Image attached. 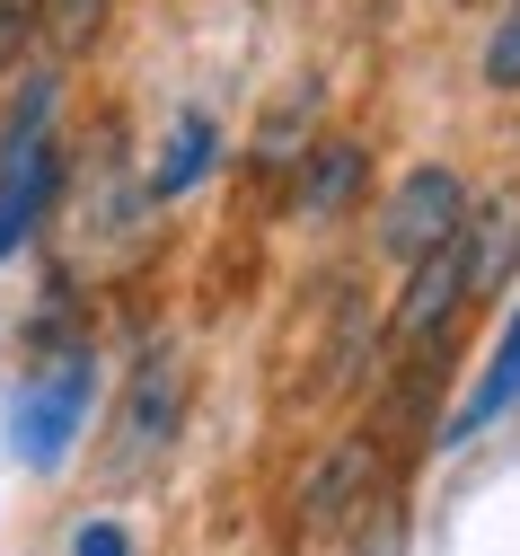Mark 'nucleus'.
<instances>
[{"label":"nucleus","mask_w":520,"mask_h":556,"mask_svg":"<svg viewBox=\"0 0 520 556\" xmlns=\"http://www.w3.org/2000/svg\"><path fill=\"white\" fill-rule=\"evenodd\" d=\"M115 27V0H27V36L45 45V62H80L98 53Z\"/></svg>","instance_id":"1a4fd4ad"},{"label":"nucleus","mask_w":520,"mask_h":556,"mask_svg":"<svg viewBox=\"0 0 520 556\" xmlns=\"http://www.w3.org/2000/svg\"><path fill=\"white\" fill-rule=\"evenodd\" d=\"M459 301H468V248L451 239V248H432L423 265H406V292H397V309H389V354L432 344L441 327L459 318Z\"/></svg>","instance_id":"39448f33"},{"label":"nucleus","mask_w":520,"mask_h":556,"mask_svg":"<svg viewBox=\"0 0 520 556\" xmlns=\"http://www.w3.org/2000/svg\"><path fill=\"white\" fill-rule=\"evenodd\" d=\"M71 556H132V530L124 521H89L80 539H71Z\"/></svg>","instance_id":"f8f14e48"},{"label":"nucleus","mask_w":520,"mask_h":556,"mask_svg":"<svg viewBox=\"0 0 520 556\" xmlns=\"http://www.w3.org/2000/svg\"><path fill=\"white\" fill-rule=\"evenodd\" d=\"M485 89H520V0L494 18V36H485Z\"/></svg>","instance_id":"9b49d317"},{"label":"nucleus","mask_w":520,"mask_h":556,"mask_svg":"<svg viewBox=\"0 0 520 556\" xmlns=\"http://www.w3.org/2000/svg\"><path fill=\"white\" fill-rule=\"evenodd\" d=\"M511 397H520V318L503 327V344H494V363H485V380H477V389L459 397V415H451V433H441V442H451V451H459V442H477V433L494 425V415H503Z\"/></svg>","instance_id":"9d476101"},{"label":"nucleus","mask_w":520,"mask_h":556,"mask_svg":"<svg viewBox=\"0 0 520 556\" xmlns=\"http://www.w3.org/2000/svg\"><path fill=\"white\" fill-rule=\"evenodd\" d=\"M212 160H220V124L186 106V115L168 124V142H160L151 177H141V194H160V203H177L186 186H203V177H212Z\"/></svg>","instance_id":"6e6552de"},{"label":"nucleus","mask_w":520,"mask_h":556,"mask_svg":"<svg viewBox=\"0 0 520 556\" xmlns=\"http://www.w3.org/2000/svg\"><path fill=\"white\" fill-rule=\"evenodd\" d=\"M89 397H98V363H89V354L45 363V371L18 389V406H10V451H18L27 468H62L71 442H80V425H89Z\"/></svg>","instance_id":"f03ea898"},{"label":"nucleus","mask_w":520,"mask_h":556,"mask_svg":"<svg viewBox=\"0 0 520 556\" xmlns=\"http://www.w3.org/2000/svg\"><path fill=\"white\" fill-rule=\"evenodd\" d=\"M186 354L177 344H151V354L132 363V380H124V397H115V442H106V477H141L168 442H177V425H186Z\"/></svg>","instance_id":"f257e3e1"},{"label":"nucleus","mask_w":520,"mask_h":556,"mask_svg":"<svg viewBox=\"0 0 520 556\" xmlns=\"http://www.w3.org/2000/svg\"><path fill=\"white\" fill-rule=\"evenodd\" d=\"M370 477H380V442L370 433H344L318 468H309V485H301V513H309V530H335V521H353L362 504H370Z\"/></svg>","instance_id":"0eeeda50"},{"label":"nucleus","mask_w":520,"mask_h":556,"mask_svg":"<svg viewBox=\"0 0 520 556\" xmlns=\"http://www.w3.org/2000/svg\"><path fill=\"white\" fill-rule=\"evenodd\" d=\"M18 36H27V0H0V62H10Z\"/></svg>","instance_id":"ddd939ff"},{"label":"nucleus","mask_w":520,"mask_h":556,"mask_svg":"<svg viewBox=\"0 0 520 556\" xmlns=\"http://www.w3.org/2000/svg\"><path fill=\"white\" fill-rule=\"evenodd\" d=\"M468 230V186H459V168H415V177H397L389 186V203H380V248L397 256V265H423L432 248H451Z\"/></svg>","instance_id":"7ed1b4c3"},{"label":"nucleus","mask_w":520,"mask_h":556,"mask_svg":"<svg viewBox=\"0 0 520 556\" xmlns=\"http://www.w3.org/2000/svg\"><path fill=\"white\" fill-rule=\"evenodd\" d=\"M62 194V132H0V256L53 213Z\"/></svg>","instance_id":"20e7f679"},{"label":"nucleus","mask_w":520,"mask_h":556,"mask_svg":"<svg viewBox=\"0 0 520 556\" xmlns=\"http://www.w3.org/2000/svg\"><path fill=\"white\" fill-rule=\"evenodd\" d=\"M362 186H370V151L353 142V132H327V142H309V151H301V186H291V213L318 230V222L353 213V203H362Z\"/></svg>","instance_id":"423d86ee"}]
</instances>
